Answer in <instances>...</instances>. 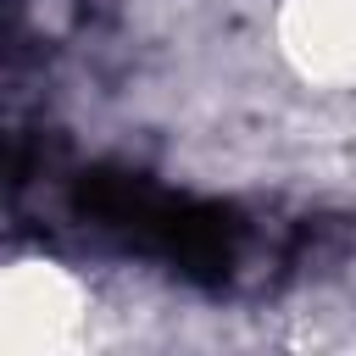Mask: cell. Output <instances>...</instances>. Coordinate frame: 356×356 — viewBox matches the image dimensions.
I'll return each mask as SVG.
<instances>
[{
    "instance_id": "cell-1",
    "label": "cell",
    "mask_w": 356,
    "mask_h": 356,
    "mask_svg": "<svg viewBox=\"0 0 356 356\" xmlns=\"http://www.w3.org/2000/svg\"><path fill=\"white\" fill-rule=\"evenodd\" d=\"M284 61L317 89L356 83V0H289L278 11Z\"/></svg>"
}]
</instances>
